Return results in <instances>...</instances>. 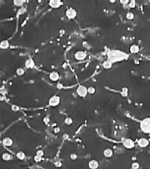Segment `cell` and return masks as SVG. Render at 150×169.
I'll return each mask as SVG.
<instances>
[{
    "label": "cell",
    "instance_id": "21",
    "mask_svg": "<svg viewBox=\"0 0 150 169\" xmlns=\"http://www.w3.org/2000/svg\"><path fill=\"white\" fill-rule=\"evenodd\" d=\"M25 2V1H22V0H14L13 1L14 5L16 6H20V7H22Z\"/></svg>",
    "mask_w": 150,
    "mask_h": 169
},
{
    "label": "cell",
    "instance_id": "3",
    "mask_svg": "<svg viewBox=\"0 0 150 169\" xmlns=\"http://www.w3.org/2000/svg\"><path fill=\"white\" fill-rule=\"evenodd\" d=\"M76 92H77V94L80 97H85L87 96V94H88V88L85 86V85H79L76 90Z\"/></svg>",
    "mask_w": 150,
    "mask_h": 169
},
{
    "label": "cell",
    "instance_id": "16",
    "mask_svg": "<svg viewBox=\"0 0 150 169\" xmlns=\"http://www.w3.org/2000/svg\"><path fill=\"white\" fill-rule=\"evenodd\" d=\"M130 52L132 54H137L139 52V47L138 44H132L130 47Z\"/></svg>",
    "mask_w": 150,
    "mask_h": 169
},
{
    "label": "cell",
    "instance_id": "1",
    "mask_svg": "<svg viewBox=\"0 0 150 169\" xmlns=\"http://www.w3.org/2000/svg\"><path fill=\"white\" fill-rule=\"evenodd\" d=\"M107 56L108 60H109L113 64L124 60L127 57V54L119 50H111L107 53Z\"/></svg>",
    "mask_w": 150,
    "mask_h": 169
},
{
    "label": "cell",
    "instance_id": "32",
    "mask_svg": "<svg viewBox=\"0 0 150 169\" xmlns=\"http://www.w3.org/2000/svg\"><path fill=\"white\" fill-rule=\"evenodd\" d=\"M54 164L56 168H61L62 166V162L61 161H56L54 162Z\"/></svg>",
    "mask_w": 150,
    "mask_h": 169
},
{
    "label": "cell",
    "instance_id": "34",
    "mask_svg": "<svg viewBox=\"0 0 150 169\" xmlns=\"http://www.w3.org/2000/svg\"><path fill=\"white\" fill-rule=\"evenodd\" d=\"M70 158L71 160H73V161H75V160H76L78 158V155L75 153H72L70 155Z\"/></svg>",
    "mask_w": 150,
    "mask_h": 169
},
{
    "label": "cell",
    "instance_id": "8",
    "mask_svg": "<svg viewBox=\"0 0 150 169\" xmlns=\"http://www.w3.org/2000/svg\"><path fill=\"white\" fill-rule=\"evenodd\" d=\"M138 144L141 148H146L150 145V141L145 137H141L138 140Z\"/></svg>",
    "mask_w": 150,
    "mask_h": 169
},
{
    "label": "cell",
    "instance_id": "19",
    "mask_svg": "<svg viewBox=\"0 0 150 169\" xmlns=\"http://www.w3.org/2000/svg\"><path fill=\"white\" fill-rule=\"evenodd\" d=\"M2 159L5 161H10L11 159H12V156L7 152H5L2 154Z\"/></svg>",
    "mask_w": 150,
    "mask_h": 169
},
{
    "label": "cell",
    "instance_id": "35",
    "mask_svg": "<svg viewBox=\"0 0 150 169\" xmlns=\"http://www.w3.org/2000/svg\"><path fill=\"white\" fill-rule=\"evenodd\" d=\"M56 88L58 90H62L63 88V85L61 82H58L57 85H56Z\"/></svg>",
    "mask_w": 150,
    "mask_h": 169
},
{
    "label": "cell",
    "instance_id": "22",
    "mask_svg": "<svg viewBox=\"0 0 150 169\" xmlns=\"http://www.w3.org/2000/svg\"><path fill=\"white\" fill-rule=\"evenodd\" d=\"M16 74H17L18 76H23L24 73H25V70H24L23 68H18L16 69Z\"/></svg>",
    "mask_w": 150,
    "mask_h": 169
},
{
    "label": "cell",
    "instance_id": "6",
    "mask_svg": "<svg viewBox=\"0 0 150 169\" xmlns=\"http://www.w3.org/2000/svg\"><path fill=\"white\" fill-rule=\"evenodd\" d=\"M123 145L128 149H132L135 147V142L130 138H125L123 140Z\"/></svg>",
    "mask_w": 150,
    "mask_h": 169
},
{
    "label": "cell",
    "instance_id": "9",
    "mask_svg": "<svg viewBox=\"0 0 150 169\" xmlns=\"http://www.w3.org/2000/svg\"><path fill=\"white\" fill-rule=\"evenodd\" d=\"M63 5V1L60 0H50L49 1V6L53 9H58Z\"/></svg>",
    "mask_w": 150,
    "mask_h": 169
},
{
    "label": "cell",
    "instance_id": "11",
    "mask_svg": "<svg viewBox=\"0 0 150 169\" xmlns=\"http://www.w3.org/2000/svg\"><path fill=\"white\" fill-rule=\"evenodd\" d=\"M88 167L89 169H97L99 167V162L95 159H92L88 163Z\"/></svg>",
    "mask_w": 150,
    "mask_h": 169
},
{
    "label": "cell",
    "instance_id": "27",
    "mask_svg": "<svg viewBox=\"0 0 150 169\" xmlns=\"http://www.w3.org/2000/svg\"><path fill=\"white\" fill-rule=\"evenodd\" d=\"M128 6H129V8H130V9H134V8H135V6H136V1H135V0H131V1H130V2H129V4H128Z\"/></svg>",
    "mask_w": 150,
    "mask_h": 169
},
{
    "label": "cell",
    "instance_id": "5",
    "mask_svg": "<svg viewBox=\"0 0 150 169\" xmlns=\"http://www.w3.org/2000/svg\"><path fill=\"white\" fill-rule=\"evenodd\" d=\"M66 16L67 17L68 19L69 20H73L75 18V17L77 16V11L73 7H70L68 8L66 11Z\"/></svg>",
    "mask_w": 150,
    "mask_h": 169
},
{
    "label": "cell",
    "instance_id": "39",
    "mask_svg": "<svg viewBox=\"0 0 150 169\" xmlns=\"http://www.w3.org/2000/svg\"><path fill=\"white\" fill-rule=\"evenodd\" d=\"M69 138V135H68V134H63V139L64 140H67Z\"/></svg>",
    "mask_w": 150,
    "mask_h": 169
},
{
    "label": "cell",
    "instance_id": "26",
    "mask_svg": "<svg viewBox=\"0 0 150 169\" xmlns=\"http://www.w3.org/2000/svg\"><path fill=\"white\" fill-rule=\"evenodd\" d=\"M88 94H94L96 92V89L94 87L90 86V87H88Z\"/></svg>",
    "mask_w": 150,
    "mask_h": 169
},
{
    "label": "cell",
    "instance_id": "7",
    "mask_svg": "<svg viewBox=\"0 0 150 169\" xmlns=\"http://www.w3.org/2000/svg\"><path fill=\"white\" fill-rule=\"evenodd\" d=\"M87 56L86 53L84 51H77L74 54V58L77 61H83Z\"/></svg>",
    "mask_w": 150,
    "mask_h": 169
},
{
    "label": "cell",
    "instance_id": "24",
    "mask_svg": "<svg viewBox=\"0 0 150 169\" xmlns=\"http://www.w3.org/2000/svg\"><path fill=\"white\" fill-rule=\"evenodd\" d=\"M134 18H135V14L133 13V12L129 11V12H128V13H126V18H127V19H128V20H133V19H134Z\"/></svg>",
    "mask_w": 150,
    "mask_h": 169
},
{
    "label": "cell",
    "instance_id": "2",
    "mask_svg": "<svg viewBox=\"0 0 150 169\" xmlns=\"http://www.w3.org/2000/svg\"><path fill=\"white\" fill-rule=\"evenodd\" d=\"M139 128L145 134H150V117L144 118L140 121Z\"/></svg>",
    "mask_w": 150,
    "mask_h": 169
},
{
    "label": "cell",
    "instance_id": "14",
    "mask_svg": "<svg viewBox=\"0 0 150 169\" xmlns=\"http://www.w3.org/2000/svg\"><path fill=\"white\" fill-rule=\"evenodd\" d=\"M113 155V151L111 148H106L104 151V156L106 158H111Z\"/></svg>",
    "mask_w": 150,
    "mask_h": 169
},
{
    "label": "cell",
    "instance_id": "18",
    "mask_svg": "<svg viewBox=\"0 0 150 169\" xmlns=\"http://www.w3.org/2000/svg\"><path fill=\"white\" fill-rule=\"evenodd\" d=\"M27 11V9L25 8V6H22V7H20L18 9V10L17 11V13H16V16H21V15H23L24 13H26Z\"/></svg>",
    "mask_w": 150,
    "mask_h": 169
},
{
    "label": "cell",
    "instance_id": "29",
    "mask_svg": "<svg viewBox=\"0 0 150 169\" xmlns=\"http://www.w3.org/2000/svg\"><path fill=\"white\" fill-rule=\"evenodd\" d=\"M132 169H139V164L138 162H133L131 165Z\"/></svg>",
    "mask_w": 150,
    "mask_h": 169
},
{
    "label": "cell",
    "instance_id": "33",
    "mask_svg": "<svg viewBox=\"0 0 150 169\" xmlns=\"http://www.w3.org/2000/svg\"><path fill=\"white\" fill-rule=\"evenodd\" d=\"M44 151L42 149H39L36 152V155L41 156V157H42V156H44Z\"/></svg>",
    "mask_w": 150,
    "mask_h": 169
},
{
    "label": "cell",
    "instance_id": "36",
    "mask_svg": "<svg viewBox=\"0 0 150 169\" xmlns=\"http://www.w3.org/2000/svg\"><path fill=\"white\" fill-rule=\"evenodd\" d=\"M129 2H130V1H128V0H121L120 1V3L122 4L123 6V5H128L129 4Z\"/></svg>",
    "mask_w": 150,
    "mask_h": 169
},
{
    "label": "cell",
    "instance_id": "28",
    "mask_svg": "<svg viewBox=\"0 0 150 169\" xmlns=\"http://www.w3.org/2000/svg\"><path fill=\"white\" fill-rule=\"evenodd\" d=\"M83 47H85V49H89L91 48V44H90L88 42H86V41H85V42H83Z\"/></svg>",
    "mask_w": 150,
    "mask_h": 169
},
{
    "label": "cell",
    "instance_id": "23",
    "mask_svg": "<svg viewBox=\"0 0 150 169\" xmlns=\"http://www.w3.org/2000/svg\"><path fill=\"white\" fill-rule=\"evenodd\" d=\"M73 122V120L72 118L71 117L66 118L65 120H64V123H65V124L67 125H72Z\"/></svg>",
    "mask_w": 150,
    "mask_h": 169
},
{
    "label": "cell",
    "instance_id": "30",
    "mask_svg": "<svg viewBox=\"0 0 150 169\" xmlns=\"http://www.w3.org/2000/svg\"><path fill=\"white\" fill-rule=\"evenodd\" d=\"M11 110H12L13 111H14V112H17V111H20V107L18 106H17V105H12L11 106Z\"/></svg>",
    "mask_w": 150,
    "mask_h": 169
},
{
    "label": "cell",
    "instance_id": "31",
    "mask_svg": "<svg viewBox=\"0 0 150 169\" xmlns=\"http://www.w3.org/2000/svg\"><path fill=\"white\" fill-rule=\"evenodd\" d=\"M42 157L41 156H39L38 155H35L34 156V161L35 163H39L40 161H42Z\"/></svg>",
    "mask_w": 150,
    "mask_h": 169
},
{
    "label": "cell",
    "instance_id": "15",
    "mask_svg": "<svg viewBox=\"0 0 150 169\" xmlns=\"http://www.w3.org/2000/svg\"><path fill=\"white\" fill-rule=\"evenodd\" d=\"M9 42L7 39H4L0 43V48L1 49H6L9 47Z\"/></svg>",
    "mask_w": 150,
    "mask_h": 169
},
{
    "label": "cell",
    "instance_id": "38",
    "mask_svg": "<svg viewBox=\"0 0 150 169\" xmlns=\"http://www.w3.org/2000/svg\"><path fill=\"white\" fill-rule=\"evenodd\" d=\"M60 128H59V127H56V128H54V132L55 133V134H58V133H59L60 132Z\"/></svg>",
    "mask_w": 150,
    "mask_h": 169
},
{
    "label": "cell",
    "instance_id": "20",
    "mask_svg": "<svg viewBox=\"0 0 150 169\" xmlns=\"http://www.w3.org/2000/svg\"><path fill=\"white\" fill-rule=\"evenodd\" d=\"M16 157H17V158H18V160H20V161H23V160L25 159V154L23 152L20 151V152H17V154H16Z\"/></svg>",
    "mask_w": 150,
    "mask_h": 169
},
{
    "label": "cell",
    "instance_id": "4",
    "mask_svg": "<svg viewBox=\"0 0 150 169\" xmlns=\"http://www.w3.org/2000/svg\"><path fill=\"white\" fill-rule=\"evenodd\" d=\"M61 102V98L58 95H54L52 96L49 100V105L51 107H55L57 106L60 104Z\"/></svg>",
    "mask_w": 150,
    "mask_h": 169
},
{
    "label": "cell",
    "instance_id": "25",
    "mask_svg": "<svg viewBox=\"0 0 150 169\" xmlns=\"http://www.w3.org/2000/svg\"><path fill=\"white\" fill-rule=\"evenodd\" d=\"M121 94L123 97H127L128 94V89L126 87H123L122 88L121 91Z\"/></svg>",
    "mask_w": 150,
    "mask_h": 169
},
{
    "label": "cell",
    "instance_id": "37",
    "mask_svg": "<svg viewBox=\"0 0 150 169\" xmlns=\"http://www.w3.org/2000/svg\"><path fill=\"white\" fill-rule=\"evenodd\" d=\"M50 120V119L49 118V117H48V116H45V117L43 118V121H44V123L45 124H47V123H49Z\"/></svg>",
    "mask_w": 150,
    "mask_h": 169
},
{
    "label": "cell",
    "instance_id": "13",
    "mask_svg": "<svg viewBox=\"0 0 150 169\" xmlns=\"http://www.w3.org/2000/svg\"><path fill=\"white\" fill-rule=\"evenodd\" d=\"M2 144L5 146V147H11L13 144V141L11 137H4L2 140Z\"/></svg>",
    "mask_w": 150,
    "mask_h": 169
},
{
    "label": "cell",
    "instance_id": "17",
    "mask_svg": "<svg viewBox=\"0 0 150 169\" xmlns=\"http://www.w3.org/2000/svg\"><path fill=\"white\" fill-rule=\"evenodd\" d=\"M113 65V63L111 62V61H110L109 60H106V61H104V62H103V64H102V66H103V68H105V69H110L111 67H112Z\"/></svg>",
    "mask_w": 150,
    "mask_h": 169
},
{
    "label": "cell",
    "instance_id": "10",
    "mask_svg": "<svg viewBox=\"0 0 150 169\" xmlns=\"http://www.w3.org/2000/svg\"><path fill=\"white\" fill-rule=\"evenodd\" d=\"M49 78H50V80H51L52 82H56V81L59 80V79L60 78V76H59L58 72L52 71V72H51L50 73Z\"/></svg>",
    "mask_w": 150,
    "mask_h": 169
},
{
    "label": "cell",
    "instance_id": "12",
    "mask_svg": "<svg viewBox=\"0 0 150 169\" xmlns=\"http://www.w3.org/2000/svg\"><path fill=\"white\" fill-rule=\"evenodd\" d=\"M25 66L28 69H32V68H35V61L32 58L27 59L25 62Z\"/></svg>",
    "mask_w": 150,
    "mask_h": 169
}]
</instances>
